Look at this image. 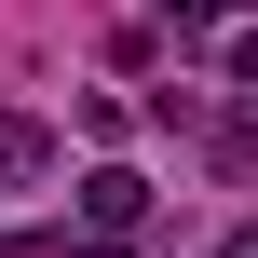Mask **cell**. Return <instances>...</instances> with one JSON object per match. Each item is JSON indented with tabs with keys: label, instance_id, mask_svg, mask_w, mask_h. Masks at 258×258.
Instances as JSON below:
<instances>
[{
	"label": "cell",
	"instance_id": "cell-1",
	"mask_svg": "<svg viewBox=\"0 0 258 258\" xmlns=\"http://www.w3.org/2000/svg\"><path fill=\"white\" fill-rule=\"evenodd\" d=\"M136 218H150V177H136V163H95V177H82V245H122Z\"/></svg>",
	"mask_w": 258,
	"mask_h": 258
},
{
	"label": "cell",
	"instance_id": "cell-2",
	"mask_svg": "<svg viewBox=\"0 0 258 258\" xmlns=\"http://www.w3.org/2000/svg\"><path fill=\"white\" fill-rule=\"evenodd\" d=\"M27 177H54V136H41V122H14V109H0V204H14V190H27Z\"/></svg>",
	"mask_w": 258,
	"mask_h": 258
},
{
	"label": "cell",
	"instance_id": "cell-3",
	"mask_svg": "<svg viewBox=\"0 0 258 258\" xmlns=\"http://www.w3.org/2000/svg\"><path fill=\"white\" fill-rule=\"evenodd\" d=\"M163 14H177V27H218V14H231V0H163Z\"/></svg>",
	"mask_w": 258,
	"mask_h": 258
},
{
	"label": "cell",
	"instance_id": "cell-4",
	"mask_svg": "<svg viewBox=\"0 0 258 258\" xmlns=\"http://www.w3.org/2000/svg\"><path fill=\"white\" fill-rule=\"evenodd\" d=\"M231 82H245V95H258V27H245V41H231Z\"/></svg>",
	"mask_w": 258,
	"mask_h": 258
},
{
	"label": "cell",
	"instance_id": "cell-5",
	"mask_svg": "<svg viewBox=\"0 0 258 258\" xmlns=\"http://www.w3.org/2000/svg\"><path fill=\"white\" fill-rule=\"evenodd\" d=\"M218 258H258V231H231V245H218Z\"/></svg>",
	"mask_w": 258,
	"mask_h": 258
}]
</instances>
